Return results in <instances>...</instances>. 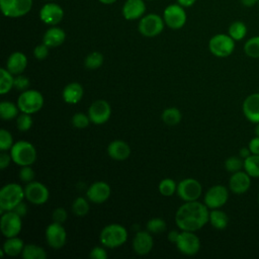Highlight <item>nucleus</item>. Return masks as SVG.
<instances>
[{"instance_id": "54", "label": "nucleus", "mask_w": 259, "mask_h": 259, "mask_svg": "<svg viewBox=\"0 0 259 259\" xmlns=\"http://www.w3.org/2000/svg\"><path fill=\"white\" fill-rule=\"evenodd\" d=\"M178 235H179V233L177 232V231H171V232H169V234H168V240L171 242V243H174L175 244V242L177 241V238H178Z\"/></svg>"}, {"instance_id": "9", "label": "nucleus", "mask_w": 259, "mask_h": 259, "mask_svg": "<svg viewBox=\"0 0 259 259\" xmlns=\"http://www.w3.org/2000/svg\"><path fill=\"white\" fill-rule=\"evenodd\" d=\"M163 19L165 24L172 29H180L186 23L187 15L184 7L178 3L168 5L163 12Z\"/></svg>"}, {"instance_id": "11", "label": "nucleus", "mask_w": 259, "mask_h": 259, "mask_svg": "<svg viewBox=\"0 0 259 259\" xmlns=\"http://www.w3.org/2000/svg\"><path fill=\"white\" fill-rule=\"evenodd\" d=\"M175 245L178 251L184 255H195L200 249V240L194 232L182 231L179 233Z\"/></svg>"}, {"instance_id": "43", "label": "nucleus", "mask_w": 259, "mask_h": 259, "mask_svg": "<svg viewBox=\"0 0 259 259\" xmlns=\"http://www.w3.org/2000/svg\"><path fill=\"white\" fill-rule=\"evenodd\" d=\"M13 146V138L11 134L5 128H1L0 131V150L8 151Z\"/></svg>"}, {"instance_id": "25", "label": "nucleus", "mask_w": 259, "mask_h": 259, "mask_svg": "<svg viewBox=\"0 0 259 259\" xmlns=\"http://www.w3.org/2000/svg\"><path fill=\"white\" fill-rule=\"evenodd\" d=\"M66 39V32L58 26L53 25L44 34L42 42L46 44L49 48H55L61 46Z\"/></svg>"}, {"instance_id": "39", "label": "nucleus", "mask_w": 259, "mask_h": 259, "mask_svg": "<svg viewBox=\"0 0 259 259\" xmlns=\"http://www.w3.org/2000/svg\"><path fill=\"white\" fill-rule=\"evenodd\" d=\"M166 222L161 218H154L151 219L147 223V231L151 234H160L166 230Z\"/></svg>"}, {"instance_id": "17", "label": "nucleus", "mask_w": 259, "mask_h": 259, "mask_svg": "<svg viewBox=\"0 0 259 259\" xmlns=\"http://www.w3.org/2000/svg\"><path fill=\"white\" fill-rule=\"evenodd\" d=\"M64 17L63 8L54 2H49L45 4L39 10L40 20L49 25H56L62 21Z\"/></svg>"}, {"instance_id": "8", "label": "nucleus", "mask_w": 259, "mask_h": 259, "mask_svg": "<svg viewBox=\"0 0 259 259\" xmlns=\"http://www.w3.org/2000/svg\"><path fill=\"white\" fill-rule=\"evenodd\" d=\"M0 8L6 17H22L31 10L32 0H0Z\"/></svg>"}, {"instance_id": "23", "label": "nucleus", "mask_w": 259, "mask_h": 259, "mask_svg": "<svg viewBox=\"0 0 259 259\" xmlns=\"http://www.w3.org/2000/svg\"><path fill=\"white\" fill-rule=\"evenodd\" d=\"M27 66V58L21 52L12 53L6 62V69L13 75L21 74Z\"/></svg>"}, {"instance_id": "27", "label": "nucleus", "mask_w": 259, "mask_h": 259, "mask_svg": "<svg viewBox=\"0 0 259 259\" xmlns=\"http://www.w3.org/2000/svg\"><path fill=\"white\" fill-rule=\"evenodd\" d=\"M24 246H25L24 242L20 238L15 236V237L7 238V240L3 244L2 249L4 250L6 255L13 257V256L19 255L22 252Z\"/></svg>"}, {"instance_id": "34", "label": "nucleus", "mask_w": 259, "mask_h": 259, "mask_svg": "<svg viewBox=\"0 0 259 259\" xmlns=\"http://www.w3.org/2000/svg\"><path fill=\"white\" fill-rule=\"evenodd\" d=\"M162 120L168 125L178 124L181 120V112L176 107L166 108L162 113Z\"/></svg>"}, {"instance_id": "5", "label": "nucleus", "mask_w": 259, "mask_h": 259, "mask_svg": "<svg viewBox=\"0 0 259 259\" xmlns=\"http://www.w3.org/2000/svg\"><path fill=\"white\" fill-rule=\"evenodd\" d=\"M44 105V97L42 94L34 89H27L23 91L18 99L17 106L21 112L25 113H35L37 112Z\"/></svg>"}, {"instance_id": "30", "label": "nucleus", "mask_w": 259, "mask_h": 259, "mask_svg": "<svg viewBox=\"0 0 259 259\" xmlns=\"http://www.w3.org/2000/svg\"><path fill=\"white\" fill-rule=\"evenodd\" d=\"M14 87V77L7 69H0V93L6 94Z\"/></svg>"}, {"instance_id": "24", "label": "nucleus", "mask_w": 259, "mask_h": 259, "mask_svg": "<svg viewBox=\"0 0 259 259\" xmlns=\"http://www.w3.org/2000/svg\"><path fill=\"white\" fill-rule=\"evenodd\" d=\"M107 153L110 158L116 161H122L130 157L131 155V148L127 143L116 140L111 142L107 147Z\"/></svg>"}, {"instance_id": "58", "label": "nucleus", "mask_w": 259, "mask_h": 259, "mask_svg": "<svg viewBox=\"0 0 259 259\" xmlns=\"http://www.w3.org/2000/svg\"><path fill=\"white\" fill-rule=\"evenodd\" d=\"M258 201H259V196H258Z\"/></svg>"}, {"instance_id": "47", "label": "nucleus", "mask_w": 259, "mask_h": 259, "mask_svg": "<svg viewBox=\"0 0 259 259\" xmlns=\"http://www.w3.org/2000/svg\"><path fill=\"white\" fill-rule=\"evenodd\" d=\"M67 211L65 210V208L63 207H58L56 208L54 211H53V214H52V218H53V221L56 222V223H60V224H63L66 220H67Z\"/></svg>"}, {"instance_id": "40", "label": "nucleus", "mask_w": 259, "mask_h": 259, "mask_svg": "<svg viewBox=\"0 0 259 259\" xmlns=\"http://www.w3.org/2000/svg\"><path fill=\"white\" fill-rule=\"evenodd\" d=\"M16 125L20 132H27L28 130H30V127L32 126V118L30 114L25 112L19 114L16 119Z\"/></svg>"}, {"instance_id": "53", "label": "nucleus", "mask_w": 259, "mask_h": 259, "mask_svg": "<svg viewBox=\"0 0 259 259\" xmlns=\"http://www.w3.org/2000/svg\"><path fill=\"white\" fill-rule=\"evenodd\" d=\"M195 1L196 0H177V3L184 8L185 7L187 8V7H191L195 3Z\"/></svg>"}, {"instance_id": "42", "label": "nucleus", "mask_w": 259, "mask_h": 259, "mask_svg": "<svg viewBox=\"0 0 259 259\" xmlns=\"http://www.w3.org/2000/svg\"><path fill=\"white\" fill-rule=\"evenodd\" d=\"M72 124L77 128H85L88 126L89 122L91 121L89 118V115L83 113V112H77L72 116Z\"/></svg>"}, {"instance_id": "48", "label": "nucleus", "mask_w": 259, "mask_h": 259, "mask_svg": "<svg viewBox=\"0 0 259 259\" xmlns=\"http://www.w3.org/2000/svg\"><path fill=\"white\" fill-rule=\"evenodd\" d=\"M89 257L92 259H106L107 258V252L103 247H94L90 254Z\"/></svg>"}, {"instance_id": "52", "label": "nucleus", "mask_w": 259, "mask_h": 259, "mask_svg": "<svg viewBox=\"0 0 259 259\" xmlns=\"http://www.w3.org/2000/svg\"><path fill=\"white\" fill-rule=\"evenodd\" d=\"M240 2L244 7L251 8L258 3V0H240Z\"/></svg>"}, {"instance_id": "22", "label": "nucleus", "mask_w": 259, "mask_h": 259, "mask_svg": "<svg viewBox=\"0 0 259 259\" xmlns=\"http://www.w3.org/2000/svg\"><path fill=\"white\" fill-rule=\"evenodd\" d=\"M243 113L248 120L259 123V93H253L243 102Z\"/></svg>"}, {"instance_id": "10", "label": "nucleus", "mask_w": 259, "mask_h": 259, "mask_svg": "<svg viewBox=\"0 0 259 259\" xmlns=\"http://www.w3.org/2000/svg\"><path fill=\"white\" fill-rule=\"evenodd\" d=\"M22 228L21 217L14 210H8L1 214L0 230L4 237L10 238L17 236Z\"/></svg>"}, {"instance_id": "7", "label": "nucleus", "mask_w": 259, "mask_h": 259, "mask_svg": "<svg viewBox=\"0 0 259 259\" xmlns=\"http://www.w3.org/2000/svg\"><path fill=\"white\" fill-rule=\"evenodd\" d=\"M164 24V19L160 15L156 13H149L140 19L138 29L144 36L154 37L163 31Z\"/></svg>"}, {"instance_id": "21", "label": "nucleus", "mask_w": 259, "mask_h": 259, "mask_svg": "<svg viewBox=\"0 0 259 259\" xmlns=\"http://www.w3.org/2000/svg\"><path fill=\"white\" fill-rule=\"evenodd\" d=\"M250 177L251 176L246 171L244 172L240 170L233 173L229 181L230 189L236 194H242L246 192L251 184Z\"/></svg>"}, {"instance_id": "36", "label": "nucleus", "mask_w": 259, "mask_h": 259, "mask_svg": "<svg viewBox=\"0 0 259 259\" xmlns=\"http://www.w3.org/2000/svg\"><path fill=\"white\" fill-rule=\"evenodd\" d=\"M158 189L163 196H171L177 191V184L173 179L165 178L160 181Z\"/></svg>"}, {"instance_id": "29", "label": "nucleus", "mask_w": 259, "mask_h": 259, "mask_svg": "<svg viewBox=\"0 0 259 259\" xmlns=\"http://www.w3.org/2000/svg\"><path fill=\"white\" fill-rule=\"evenodd\" d=\"M22 258L24 259H46L47 253L44 248L34 245V244H27L24 246L21 252Z\"/></svg>"}, {"instance_id": "15", "label": "nucleus", "mask_w": 259, "mask_h": 259, "mask_svg": "<svg viewBox=\"0 0 259 259\" xmlns=\"http://www.w3.org/2000/svg\"><path fill=\"white\" fill-rule=\"evenodd\" d=\"M46 240L54 249H60L66 244L67 232L60 223H52L46 229Z\"/></svg>"}, {"instance_id": "2", "label": "nucleus", "mask_w": 259, "mask_h": 259, "mask_svg": "<svg viewBox=\"0 0 259 259\" xmlns=\"http://www.w3.org/2000/svg\"><path fill=\"white\" fill-rule=\"evenodd\" d=\"M25 197L24 188L17 183H8L0 190V212L12 210Z\"/></svg>"}, {"instance_id": "32", "label": "nucleus", "mask_w": 259, "mask_h": 259, "mask_svg": "<svg viewBox=\"0 0 259 259\" xmlns=\"http://www.w3.org/2000/svg\"><path fill=\"white\" fill-rule=\"evenodd\" d=\"M244 169L251 177H259V155H249L244 159Z\"/></svg>"}, {"instance_id": "38", "label": "nucleus", "mask_w": 259, "mask_h": 259, "mask_svg": "<svg viewBox=\"0 0 259 259\" xmlns=\"http://www.w3.org/2000/svg\"><path fill=\"white\" fill-rule=\"evenodd\" d=\"M89 208H90V206H89L88 200L81 196L77 197L72 204V210L78 217H83V215L87 214L89 211Z\"/></svg>"}, {"instance_id": "49", "label": "nucleus", "mask_w": 259, "mask_h": 259, "mask_svg": "<svg viewBox=\"0 0 259 259\" xmlns=\"http://www.w3.org/2000/svg\"><path fill=\"white\" fill-rule=\"evenodd\" d=\"M11 161H12L11 155L6 153V151H2L0 154V169L4 170L6 167L9 166Z\"/></svg>"}, {"instance_id": "37", "label": "nucleus", "mask_w": 259, "mask_h": 259, "mask_svg": "<svg viewBox=\"0 0 259 259\" xmlns=\"http://www.w3.org/2000/svg\"><path fill=\"white\" fill-rule=\"evenodd\" d=\"M104 58L103 55L99 52H92L90 53L86 58H85V67L87 69L90 70H94V69H98L101 67V65L103 64Z\"/></svg>"}, {"instance_id": "20", "label": "nucleus", "mask_w": 259, "mask_h": 259, "mask_svg": "<svg viewBox=\"0 0 259 259\" xmlns=\"http://www.w3.org/2000/svg\"><path fill=\"white\" fill-rule=\"evenodd\" d=\"M122 15L126 20H136L142 18L146 12L144 0H126L121 9Z\"/></svg>"}, {"instance_id": "4", "label": "nucleus", "mask_w": 259, "mask_h": 259, "mask_svg": "<svg viewBox=\"0 0 259 259\" xmlns=\"http://www.w3.org/2000/svg\"><path fill=\"white\" fill-rule=\"evenodd\" d=\"M12 161L19 166H30L36 160V150L27 141H18L10 149Z\"/></svg>"}, {"instance_id": "60", "label": "nucleus", "mask_w": 259, "mask_h": 259, "mask_svg": "<svg viewBox=\"0 0 259 259\" xmlns=\"http://www.w3.org/2000/svg\"><path fill=\"white\" fill-rule=\"evenodd\" d=\"M48 1H52V0H48Z\"/></svg>"}, {"instance_id": "45", "label": "nucleus", "mask_w": 259, "mask_h": 259, "mask_svg": "<svg viewBox=\"0 0 259 259\" xmlns=\"http://www.w3.org/2000/svg\"><path fill=\"white\" fill-rule=\"evenodd\" d=\"M14 87L17 90H20V91L27 90V88L29 87L28 78L25 77V76H22L21 74L16 75V77L14 78Z\"/></svg>"}, {"instance_id": "26", "label": "nucleus", "mask_w": 259, "mask_h": 259, "mask_svg": "<svg viewBox=\"0 0 259 259\" xmlns=\"http://www.w3.org/2000/svg\"><path fill=\"white\" fill-rule=\"evenodd\" d=\"M62 96L65 102L70 104L78 103L83 97V87L78 82H72L65 86L62 92Z\"/></svg>"}, {"instance_id": "3", "label": "nucleus", "mask_w": 259, "mask_h": 259, "mask_svg": "<svg viewBox=\"0 0 259 259\" xmlns=\"http://www.w3.org/2000/svg\"><path fill=\"white\" fill-rule=\"evenodd\" d=\"M99 240L106 248H117L126 242L127 231L119 224H110L101 230Z\"/></svg>"}, {"instance_id": "18", "label": "nucleus", "mask_w": 259, "mask_h": 259, "mask_svg": "<svg viewBox=\"0 0 259 259\" xmlns=\"http://www.w3.org/2000/svg\"><path fill=\"white\" fill-rule=\"evenodd\" d=\"M110 186L104 181H97L92 183L87 189V198L94 203H102L108 199L110 195Z\"/></svg>"}, {"instance_id": "46", "label": "nucleus", "mask_w": 259, "mask_h": 259, "mask_svg": "<svg viewBox=\"0 0 259 259\" xmlns=\"http://www.w3.org/2000/svg\"><path fill=\"white\" fill-rule=\"evenodd\" d=\"M33 55L37 60H45L49 55V47L44 42L37 45L33 50Z\"/></svg>"}, {"instance_id": "12", "label": "nucleus", "mask_w": 259, "mask_h": 259, "mask_svg": "<svg viewBox=\"0 0 259 259\" xmlns=\"http://www.w3.org/2000/svg\"><path fill=\"white\" fill-rule=\"evenodd\" d=\"M177 194L184 201L197 200L202 192L201 184L194 178H185L177 185Z\"/></svg>"}, {"instance_id": "57", "label": "nucleus", "mask_w": 259, "mask_h": 259, "mask_svg": "<svg viewBox=\"0 0 259 259\" xmlns=\"http://www.w3.org/2000/svg\"><path fill=\"white\" fill-rule=\"evenodd\" d=\"M255 134H256V136L259 137V123H257V125L255 127Z\"/></svg>"}, {"instance_id": "28", "label": "nucleus", "mask_w": 259, "mask_h": 259, "mask_svg": "<svg viewBox=\"0 0 259 259\" xmlns=\"http://www.w3.org/2000/svg\"><path fill=\"white\" fill-rule=\"evenodd\" d=\"M209 223L217 230H224L229 224V217L223 210L213 208L209 211Z\"/></svg>"}, {"instance_id": "14", "label": "nucleus", "mask_w": 259, "mask_h": 259, "mask_svg": "<svg viewBox=\"0 0 259 259\" xmlns=\"http://www.w3.org/2000/svg\"><path fill=\"white\" fill-rule=\"evenodd\" d=\"M111 114V107L109 103L105 100H96L94 101L89 109H88V115L94 124H103L105 123Z\"/></svg>"}, {"instance_id": "31", "label": "nucleus", "mask_w": 259, "mask_h": 259, "mask_svg": "<svg viewBox=\"0 0 259 259\" xmlns=\"http://www.w3.org/2000/svg\"><path fill=\"white\" fill-rule=\"evenodd\" d=\"M228 34L234 39V40H241L243 39L247 34V26L243 21L236 20L231 23L228 29Z\"/></svg>"}, {"instance_id": "1", "label": "nucleus", "mask_w": 259, "mask_h": 259, "mask_svg": "<svg viewBox=\"0 0 259 259\" xmlns=\"http://www.w3.org/2000/svg\"><path fill=\"white\" fill-rule=\"evenodd\" d=\"M207 222H209L208 207L197 200L186 201L175 213L176 226L182 231H198Z\"/></svg>"}, {"instance_id": "44", "label": "nucleus", "mask_w": 259, "mask_h": 259, "mask_svg": "<svg viewBox=\"0 0 259 259\" xmlns=\"http://www.w3.org/2000/svg\"><path fill=\"white\" fill-rule=\"evenodd\" d=\"M19 178L22 182L29 183L33 181L34 178V172L31 169L30 166H22V168L19 171Z\"/></svg>"}, {"instance_id": "33", "label": "nucleus", "mask_w": 259, "mask_h": 259, "mask_svg": "<svg viewBox=\"0 0 259 259\" xmlns=\"http://www.w3.org/2000/svg\"><path fill=\"white\" fill-rule=\"evenodd\" d=\"M18 106L10 101H2L0 103V116L3 119H13L18 115Z\"/></svg>"}, {"instance_id": "13", "label": "nucleus", "mask_w": 259, "mask_h": 259, "mask_svg": "<svg viewBox=\"0 0 259 259\" xmlns=\"http://www.w3.org/2000/svg\"><path fill=\"white\" fill-rule=\"evenodd\" d=\"M25 198L36 205H41L46 203L49 199L50 192L47 186L37 181H31L24 187Z\"/></svg>"}, {"instance_id": "35", "label": "nucleus", "mask_w": 259, "mask_h": 259, "mask_svg": "<svg viewBox=\"0 0 259 259\" xmlns=\"http://www.w3.org/2000/svg\"><path fill=\"white\" fill-rule=\"evenodd\" d=\"M244 52L250 58H259V35L253 36L245 42Z\"/></svg>"}, {"instance_id": "55", "label": "nucleus", "mask_w": 259, "mask_h": 259, "mask_svg": "<svg viewBox=\"0 0 259 259\" xmlns=\"http://www.w3.org/2000/svg\"><path fill=\"white\" fill-rule=\"evenodd\" d=\"M240 155L243 158H247L249 155H251V151H250L249 148L248 149L247 148H243V149L240 150Z\"/></svg>"}, {"instance_id": "50", "label": "nucleus", "mask_w": 259, "mask_h": 259, "mask_svg": "<svg viewBox=\"0 0 259 259\" xmlns=\"http://www.w3.org/2000/svg\"><path fill=\"white\" fill-rule=\"evenodd\" d=\"M248 148L250 149L251 154L259 155V137H258V136H256L255 138H253V139L249 142Z\"/></svg>"}, {"instance_id": "56", "label": "nucleus", "mask_w": 259, "mask_h": 259, "mask_svg": "<svg viewBox=\"0 0 259 259\" xmlns=\"http://www.w3.org/2000/svg\"><path fill=\"white\" fill-rule=\"evenodd\" d=\"M100 3L102 4H112L114 3L116 0H98Z\"/></svg>"}, {"instance_id": "41", "label": "nucleus", "mask_w": 259, "mask_h": 259, "mask_svg": "<svg viewBox=\"0 0 259 259\" xmlns=\"http://www.w3.org/2000/svg\"><path fill=\"white\" fill-rule=\"evenodd\" d=\"M225 168L229 172L235 173L244 168V161L239 157H230L225 162Z\"/></svg>"}, {"instance_id": "6", "label": "nucleus", "mask_w": 259, "mask_h": 259, "mask_svg": "<svg viewBox=\"0 0 259 259\" xmlns=\"http://www.w3.org/2000/svg\"><path fill=\"white\" fill-rule=\"evenodd\" d=\"M208 49L213 56L226 58L234 52L235 40L229 34L218 33L209 39Z\"/></svg>"}, {"instance_id": "16", "label": "nucleus", "mask_w": 259, "mask_h": 259, "mask_svg": "<svg viewBox=\"0 0 259 259\" xmlns=\"http://www.w3.org/2000/svg\"><path fill=\"white\" fill-rule=\"evenodd\" d=\"M228 198V189L223 185H214L206 191L204 195V204L211 209L219 208L227 202Z\"/></svg>"}, {"instance_id": "59", "label": "nucleus", "mask_w": 259, "mask_h": 259, "mask_svg": "<svg viewBox=\"0 0 259 259\" xmlns=\"http://www.w3.org/2000/svg\"><path fill=\"white\" fill-rule=\"evenodd\" d=\"M258 5H259V0H258Z\"/></svg>"}, {"instance_id": "19", "label": "nucleus", "mask_w": 259, "mask_h": 259, "mask_svg": "<svg viewBox=\"0 0 259 259\" xmlns=\"http://www.w3.org/2000/svg\"><path fill=\"white\" fill-rule=\"evenodd\" d=\"M153 246V236L149 231H140L135 235L133 240V248L137 254L147 255L152 251Z\"/></svg>"}, {"instance_id": "51", "label": "nucleus", "mask_w": 259, "mask_h": 259, "mask_svg": "<svg viewBox=\"0 0 259 259\" xmlns=\"http://www.w3.org/2000/svg\"><path fill=\"white\" fill-rule=\"evenodd\" d=\"M12 210H14L17 214H19V215L22 218V217L25 215L26 212H27V206H26V204H25L23 201H21V202L18 203V204L14 207V209H12Z\"/></svg>"}]
</instances>
